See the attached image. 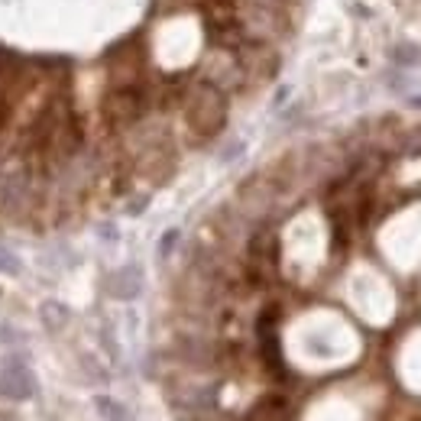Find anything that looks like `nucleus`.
<instances>
[{"instance_id":"1","label":"nucleus","mask_w":421,"mask_h":421,"mask_svg":"<svg viewBox=\"0 0 421 421\" xmlns=\"http://www.w3.org/2000/svg\"><path fill=\"white\" fill-rule=\"evenodd\" d=\"M182 107H185V120L188 127L198 133V136H217V133L224 130L227 123V94L221 88L207 81H198L191 88H185L182 94Z\"/></svg>"},{"instance_id":"2","label":"nucleus","mask_w":421,"mask_h":421,"mask_svg":"<svg viewBox=\"0 0 421 421\" xmlns=\"http://www.w3.org/2000/svg\"><path fill=\"white\" fill-rule=\"evenodd\" d=\"M150 88L143 81H133V84H113L111 91L104 94V120L111 127H133V123L143 120V113L150 111Z\"/></svg>"},{"instance_id":"3","label":"nucleus","mask_w":421,"mask_h":421,"mask_svg":"<svg viewBox=\"0 0 421 421\" xmlns=\"http://www.w3.org/2000/svg\"><path fill=\"white\" fill-rule=\"evenodd\" d=\"M33 392H36L33 373L26 370V363L19 356H10V363L0 373V395L3 399H13V402H23V399H33Z\"/></svg>"},{"instance_id":"4","label":"nucleus","mask_w":421,"mask_h":421,"mask_svg":"<svg viewBox=\"0 0 421 421\" xmlns=\"http://www.w3.org/2000/svg\"><path fill=\"white\" fill-rule=\"evenodd\" d=\"M260 347H262V356H266V363L269 370L282 373L285 366H282V354H279V337H276V311H262L260 318Z\"/></svg>"},{"instance_id":"5","label":"nucleus","mask_w":421,"mask_h":421,"mask_svg":"<svg viewBox=\"0 0 421 421\" xmlns=\"http://www.w3.org/2000/svg\"><path fill=\"white\" fill-rule=\"evenodd\" d=\"M143 289V272L140 266H123V269H117L111 276V295L113 299H123V301H130L136 299Z\"/></svg>"},{"instance_id":"6","label":"nucleus","mask_w":421,"mask_h":421,"mask_svg":"<svg viewBox=\"0 0 421 421\" xmlns=\"http://www.w3.org/2000/svg\"><path fill=\"white\" fill-rule=\"evenodd\" d=\"M94 408L101 412L104 421H133L130 408L123 402H117V399H107V395H97V399H94Z\"/></svg>"},{"instance_id":"7","label":"nucleus","mask_w":421,"mask_h":421,"mask_svg":"<svg viewBox=\"0 0 421 421\" xmlns=\"http://www.w3.org/2000/svg\"><path fill=\"white\" fill-rule=\"evenodd\" d=\"M39 318H42V324H46L49 331H62L68 324V311H65V305H58V301H46V305L39 308Z\"/></svg>"},{"instance_id":"8","label":"nucleus","mask_w":421,"mask_h":421,"mask_svg":"<svg viewBox=\"0 0 421 421\" xmlns=\"http://www.w3.org/2000/svg\"><path fill=\"white\" fill-rule=\"evenodd\" d=\"M0 272H3V276H19V272H23V262H19L7 246H0Z\"/></svg>"},{"instance_id":"9","label":"nucleus","mask_w":421,"mask_h":421,"mask_svg":"<svg viewBox=\"0 0 421 421\" xmlns=\"http://www.w3.org/2000/svg\"><path fill=\"white\" fill-rule=\"evenodd\" d=\"M175 244H178V230H166V234H162V240H159V256H162V260H166V256H172Z\"/></svg>"},{"instance_id":"10","label":"nucleus","mask_w":421,"mask_h":421,"mask_svg":"<svg viewBox=\"0 0 421 421\" xmlns=\"http://www.w3.org/2000/svg\"><path fill=\"white\" fill-rule=\"evenodd\" d=\"M395 56H399V62H405V65H412V62H418V52H415V49H399Z\"/></svg>"},{"instance_id":"11","label":"nucleus","mask_w":421,"mask_h":421,"mask_svg":"<svg viewBox=\"0 0 421 421\" xmlns=\"http://www.w3.org/2000/svg\"><path fill=\"white\" fill-rule=\"evenodd\" d=\"M146 201H150V198H136V201H133V205L127 207V211H130V214H140L143 207H146Z\"/></svg>"}]
</instances>
